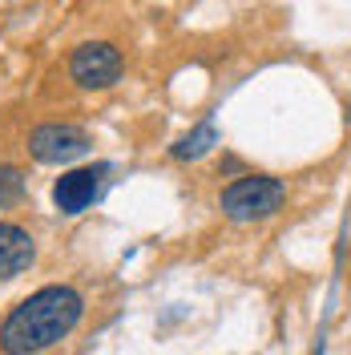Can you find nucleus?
<instances>
[{
	"label": "nucleus",
	"mask_w": 351,
	"mask_h": 355,
	"mask_svg": "<svg viewBox=\"0 0 351 355\" xmlns=\"http://www.w3.org/2000/svg\"><path fill=\"white\" fill-rule=\"evenodd\" d=\"M85 315V299L81 291L53 283L41 287L24 299L21 307H12V315L0 327V352L4 355H41L53 343H61Z\"/></svg>",
	"instance_id": "obj_1"
},
{
	"label": "nucleus",
	"mask_w": 351,
	"mask_h": 355,
	"mask_svg": "<svg viewBox=\"0 0 351 355\" xmlns=\"http://www.w3.org/2000/svg\"><path fill=\"white\" fill-rule=\"evenodd\" d=\"M283 198H286V186L279 178L246 174L222 190V214L230 222H263L283 206Z\"/></svg>",
	"instance_id": "obj_2"
},
{
	"label": "nucleus",
	"mask_w": 351,
	"mask_h": 355,
	"mask_svg": "<svg viewBox=\"0 0 351 355\" xmlns=\"http://www.w3.org/2000/svg\"><path fill=\"white\" fill-rule=\"evenodd\" d=\"M24 198V174L17 166H0V210L17 206Z\"/></svg>",
	"instance_id": "obj_8"
},
{
	"label": "nucleus",
	"mask_w": 351,
	"mask_h": 355,
	"mask_svg": "<svg viewBox=\"0 0 351 355\" xmlns=\"http://www.w3.org/2000/svg\"><path fill=\"white\" fill-rule=\"evenodd\" d=\"M121 53L110 41H85L69 57V77L81 89H110L121 81Z\"/></svg>",
	"instance_id": "obj_4"
},
{
	"label": "nucleus",
	"mask_w": 351,
	"mask_h": 355,
	"mask_svg": "<svg viewBox=\"0 0 351 355\" xmlns=\"http://www.w3.org/2000/svg\"><path fill=\"white\" fill-rule=\"evenodd\" d=\"M89 146H93L89 133L81 125H69V121H49V125H37L28 133V154L41 166H69V162L85 157Z\"/></svg>",
	"instance_id": "obj_3"
},
{
	"label": "nucleus",
	"mask_w": 351,
	"mask_h": 355,
	"mask_svg": "<svg viewBox=\"0 0 351 355\" xmlns=\"http://www.w3.org/2000/svg\"><path fill=\"white\" fill-rule=\"evenodd\" d=\"M101 178H105V166H85V170H69L53 182V202L61 214H81L89 210L97 194H101Z\"/></svg>",
	"instance_id": "obj_5"
},
{
	"label": "nucleus",
	"mask_w": 351,
	"mask_h": 355,
	"mask_svg": "<svg viewBox=\"0 0 351 355\" xmlns=\"http://www.w3.org/2000/svg\"><path fill=\"white\" fill-rule=\"evenodd\" d=\"M37 259L33 234L17 222H0V279H17Z\"/></svg>",
	"instance_id": "obj_6"
},
{
	"label": "nucleus",
	"mask_w": 351,
	"mask_h": 355,
	"mask_svg": "<svg viewBox=\"0 0 351 355\" xmlns=\"http://www.w3.org/2000/svg\"><path fill=\"white\" fill-rule=\"evenodd\" d=\"M214 146H219V130H214V121H202V125H194L186 137H178L174 150H170V157H174V162H194V157L210 154Z\"/></svg>",
	"instance_id": "obj_7"
}]
</instances>
